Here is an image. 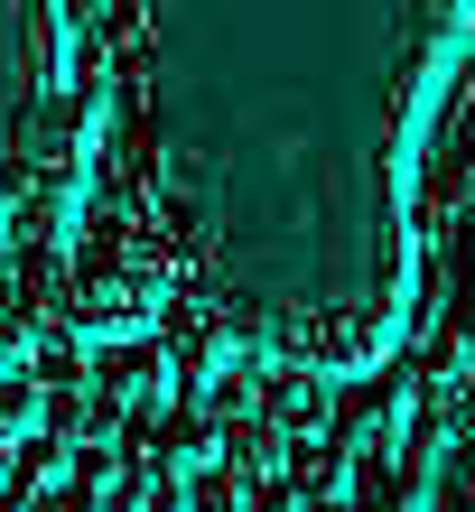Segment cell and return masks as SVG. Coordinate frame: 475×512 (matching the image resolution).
Wrapping results in <instances>:
<instances>
[{
	"label": "cell",
	"instance_id": "4",
	"mask_svg": "<svg viewBox=\"0 0 475 512\" xmlns=\"http://www.w3.org/2000/svg\"><path fill=\"white\" fill-rule=\"evenodd\" d=\"M38 429H47V447L84 457V447H103L112 429H122V419H112V410L94 401V382H84V373H66V364H56V382L38 391Z\"/></svg>",
	"mask_w": 475,
	"mask_h": 512
},
{
	"label": "cell",
	"instance_id": "1",
	"mask_svg": "<svg viewBox=\"0 0 475 512\" xmlns=\"http://www.w3.org/2000/svg\"><path fill=\"white\" fill-rule=\"evenodd\" d=\"M75 308H84V326H94V336L140 345V326H159V317H168V261H159V252H140V243L94 252V261H84Z\"/></svg>",
	"mask_w": 475,
	"mask_h": 512
},
{
	"label": "cell",
	"instance_id": "9",
	"mask_svg": "<svg viewBox=\"0 0 475 512\" xmlns=\"http://www.w3.org/2000/svg\"><path fill=\"white\" fill-rule=\"evenodd\" d=\"M177 512H243V494H233L224 475H196V485L177 494Z\"/></svg>",
	"mask_w": 475,
	"mask_h": 512
},
{
	"label": "cell",
	"instance_id": "5",
	"mask_svg": "<svg viewBox=\"0 0 475 512\" xmlns=\"http://www.w3.org/2000/svg\"><path fill=\"white\" fill-rule=\"evenodd\" d=\"M326 410H336V401H326V382H317V373H280L271 391H261V419H271L289 447L317 438V429H326Z\"/></svg>",
	"mask_w": 475,
	"mask_h": 512
},
{
	"label": "cell",
	"instance_id": "11",
	"mask_svg": "<svg viewBox=\"0 0 475 512\" xmlns=\"http://www.w3.org/2000/svg\"><path fill=\"white\" fill-rule=\"evenodd\" d=\"M0 512H28V485H19V466H0Z\"/></svg>",
	"mask_w": 475,
	"mask_h": 512
},
{
	"label": "cell",
	"instance_id": "2",
	"mask_svg": "<svg viewBox=\"0 0 475 512\" xmlns=\"http://www.w3.org/2000/svg\"><path fill=\"white\" fill-rule=\"evenodd\" d=\"M168 354L159 345H112L103 354V373H94V401L112 410V419H131V429H140V419H159L168 410Z\"/></svg>",
	"mask_w": 475,
	"mask_h": 512
},
{
	"label": "cell",
	"instance_id": "10",
	"mask_svg": "<svg viewBox=\"0 0 475 512\" xmlns=\"http://www.w3.org/2000/svg\"><path fill=\"white\" fill-rule=\"evenodd\" d=\"M28 512H112V494L103 485H56V494H38Z\"/></svg>",
	"mask_w": 475,
	"mask_h": 512
},
{
	"label": "cell",
	"instance_id": "7",
	"mask_svg": "<svg viewBox=\"0 0 475 512\" xmlns=\"http://www.w3.org/2000/svg\"><path fill=\"white\" fill-rule=\"evenodd\" d=\"M28 447H38V391H28V382H0V466L28 457Z\"/></svg>",
	"mask_w": 475,
	"mask_h": 512
},
{
	"label": "cell",
	"instance_id": "8",
	"mask_svg": "<svg viewBox=\"0 0 475 512\" xmlns=\"http://www.w3.org/2000/svg\"><path fill=\"white\" fill-rule=\"evenodd\" d=\"M19 364H28V317L0 298V382H19Z\"/></svg>",
	"mask_w": 475,
	"mask_h": 512
},
{
	"label": "cell",
	"instance_id": "3",
	"mask_svg": "<svg viewBox=\"0 0 475 512\" xmlns=\"http://www.w3.org/2000/svg\"><path fill=\"white\" fill-rule=\"evenodd\" d=\"M289 466H299V447H289V438H280L261 410H252V419H233V429L215 438V475H224L233 494H261V485H280Z\"/></svg>",
	"mask_w": 475,
	"mask_h": 512
},
{
	"label": "cell",
	"instance_id": "6",
	"mask_svg": "<svg viewBox=\"0 0 475 512\" xmlns=\"http://www.w3.org/2000/svg\"><path fill=\"white\" fill-rule=\"evenodd\" d=\"M159 354H168V373H187V382H215V373H224V336H215L205 317H187Z\"/></svg>",
	"mask_w": 475,
	"mask_h": 512
}]
</instances>
